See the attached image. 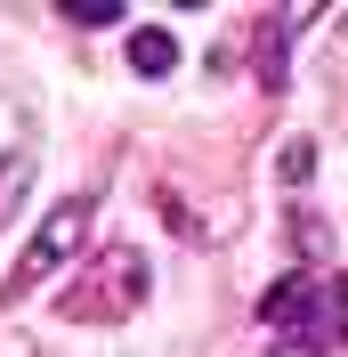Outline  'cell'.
I'll list each match as a JSON object with an SVG mask.
<instances>
[{"label": "cell", "instance_id": "1", "mask_svg": "<svg viewBox=\"0 0 348 357\" xmlns=\"http://www.w3.org/2000/svg\"><path fill=\"white\" fill-rule=\"evenodd\" d=\"M260 325H267L276 357H324L348 341V284L324 276V268H300L260 301Z\"/></svg>", "mask_w": 348, "mask_h": 357}, {"label": "cell", "instance_id": "2", "mask_svg": "<svg viewBox=\"0 0 348 357\" xmlns=\"http://www.w3.org/2000/svg\"><path fill=\"white\" fill-rule=\"evenodd\" d=\"M81 236H89V195H73V203H57L41 220V236L24 244V260H17V276H8V292H33L41 276H57V268L81 252Z\"/></svg>", "mask_w": 348, "mask_h": 357}, {"label": "cell", "instance_id": "3", "mask_svg": "<svg viewBox=\"0 0 348 357\" xmlns=\"http://www.w3.org/2000/svg\"><path fill=\"white\" fill-rule=\"evenodd\" d=\"M138 301H146V260H138V252H106V260H97V284H73L65 292V317H97V325H106V317H122V309H138Z\"/></svg>", "mask_w": 348, "mask_h": 357}, {"label": "cell", "instance_id": "4", "mask_svg": "<svg viewBox=\"0 0 348 357\" xmlns=\"http://www.w3.org/2000/svg\"><path fill=\"white\" fill-rule=\"evenodd\" d=\"M171 66H178V41L162 33V24H138V33H130V73H138V82H162Z\"/></svg>", "mask_w": 348, "mask_h": 357}, {"label": "cell", "instance_id": "5", "mask_svg": "<svg viewBox=\"0 0 348 357\" xmlns=\"http://www.w3.org/2000/svg\"><path fill=\"white\" fill-rule=\"evenodd\" d=\"M65 17H73V24H113L122 8H113V0H65Z\"/></svg>", "mask_w": 348, "mask_h": 357}]
</instances>
